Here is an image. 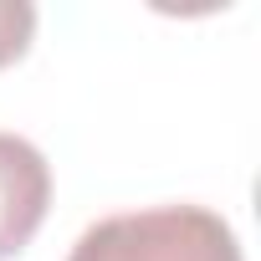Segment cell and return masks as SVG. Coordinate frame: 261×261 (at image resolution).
<instances>
[{
    "mask_svg": "<svg viewBox=\"0 0 261 261\" xmlns=\"http://www.w3.org/2000/svg\"><path fill=\"white\" fill-rule=\"evenodd\" d=\"M67 261H246L236 230L205 205H149L87 225Z\"/></svg>",
    "mask_w": 261,
    "mask_h": 261,
    "instance_id": "cell-1",
    "label": "cell"
},
{
    "mask_svg": "<svg viewBox=\"0 0 261 261\" xmlns=\"http://www.w3.org/2000/svg\"><path fill=\"white\" fill-rule=\"evenodd\" d=\"M51 205V164L46 154L21 139L0 134V261H11L31 246Z\"/></svg>",
    "mask_w": 261,
    "mask_h": 261,
    "instance_id": "cell-2",
    "label": "cell"
},
{
    "mask_svg": "<svg viewBox=\"0 0 261 261\" xmlns=\"http://www.w3.org/2000/svg\"><path fill=\"white\" fill-rule=\"evenodd\" d=\"M31 36H36V6L31 0H0V67L21 62Z\"/></svg>",
    "mask_w": 261,
    "mask_h": 261,
    "instance_id": "cell-3",
    "label": "cell"
}]
</instances>
